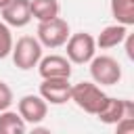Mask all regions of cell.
Segmentation results:
<instances>
[{"label": "cell", "mask_w": 134, "mask_h": 134, "mask_svg": "<svg viewBox=\"0 0 134 134\" xmlns=\"http://www.w3.org/2000/svg\"><path fill=\"white\" fill-rule=\"evenodd\" d=\"M69 100H73L82 111L96 115L100 111V107L105 105L107 94L94 82H77V84H71V98Z\"/></svg>", "instance_id": "cell-1"}, {"label": "cell", "mask_w": 134, "mask_h": 134, "mask_svg": "<svg viewBox=\"0 0 134 134\" xmlns=\"http://www.w3.org/2000/svg\"><path fill=\"white\" fill-rule=\"evenodd\" d=\"M10 54H13L15 67L27 71V69H34L40 63V59H42V44L34 36H21L17 40V44H13Z\"/></svg>", "instance_id": "cell-2"}, {"label": "cell", "mask_w": 134, "mask_h": 134, "mask_svg": "<svg viewBox=\"0 0 134 134\" xmlns=\"http://www.w3.org/2000/svg\"><path fill=\"white\" fill-rule=\"evenodd\" d=\"M90 75H92L94 84L115 86L121 80V65L117 63V59H113L109 54L92 57V61H90Z\"/></svg>", "instance_id": "cell-3"}, {"label": "cell", "mask_w": 134, "mask_h": 134, "mask_svg": "<svg viewBox=\"0 0 134 134\" xmlns=\"http://www.w3.org/2000/svg\"><path fill=\"white\" fill-rule=\"evenodd\" d=\"M69 23L61 17H54L50 21L38 23V42L46 48H59L69 38Z\"/></svg>", "instance_id": "cell-4"}, {"label": "cell", "mask_w": 134, "mask_h": 134, "mask_svg": "<svg viewBox=\"0 0 134 134\" xmlns=\"http://www.w3.org/2000/svg\"><path fill=\"white\" fill-rule=\"evenodd\" d=\"M65 44H67V59L69 63H75V65L90 63L96 52V42L88 31H77L69 36Z\"/></svg>", "instance_id": "cell-5"}, {"label": "cell", "mask_w": 134, "mask_h": 134, "mask_svg": "<svg viewBox=\"0 0 134 134\" xmlns=\"http://www.w3.org/2000/svg\"><path fill=\"white\" fill-rule=\"evenodd\" d=\"M17 113L25 124H40L48 113V103L40 94H25L17 103Z\"/></svg>", "instance_id": "cell-6"}, {"label": "cell", "mask_w": 134, "mask_h": 134, "mask_svg": "<svg viewBox=\"0 0 134 134\" xmlns=\"http://www.w3.org/2000/svg\"><path fill=\"white\" fill-rule=\"evenodd\" d=\"M40 96L50 105H63L71 98V84L69 77H50L42 80L40 84Z\"/></svg>", "instance_id": "cell-7"}, {"label": "cell", "mask_w": 134, "mask_h": 134, "mask_svg": "<svg viewBox=\"0 0 134 134\" xmlns=\"http://www.w3.org/2000/svg\"><path fill=\"white\" fill-rule=\"evenodd\" d=\"M96 117L103 124H117L124 117H134V105L126 98H111L107 96L105 105L100 107V111L96 113Z\"/></svg>", "instance_id": "cell-8"}, {"label": "cell", "mask_w": 134, "mask_h": 134, "mask_svg": "<svg viewBox=\"0 0 134 134\" xmlns=\"http://www.w3.org/2000/svg\"><path fill=\"white\" fill-rule=\"evenodd\" d=\"M36 67H38L42 80H50V77H71V63H69L67 57H61V54L42 57Z\"/></svg>", "instance_id": "cell-9"}, {"label": "cell", "mask_w": 134, "mask_h": 134, "mask_svg": "<svg viewBox=\"0 0 134 134\" xmlns=\"http://www.w3.org/2000/svg\"><path fill=\"white\" fill-rule=\"evenodd\" d=\"M2 19L6 25L13 27H25L31 21V10H29V0H8L2 8Z\"/></svg>", "instance_id": "cell-10"}, {"label": "cell", "mask_w": 134, "mask_h": 134, "mask_svg": "<svg viewBox=\"0 0 134 134\" xmlns=\"http://www.w3.org/2000/svg\"><path fill=\"white\" fill-rule=\"evenodd\" d=\"M126 36H128V27L115 23V25H107V27L98 34V38H94V42H96V46H98L100 50H109V48L119 46V44L126 40Z\"/></svg>", "instance_id": "cell-11"}, {"label": "cell", "mask_w": 134, "mask_h": 134, "mask_svg": "<svg viewBox=\"0 0 134 134\" xmlns=\"http://www.w3.org/2000/svg\"><path fill=\"white\" fill-rule=\"evenodd\" d=\"M29 10H31V17L38 19V23H42L59 17L61 4L59 0H29Z\"/></svg>", "instance_id": "cell-12"}, {"label": "cell", "mask_w": 134, "mask_h": 134, "mask_svg": "<svg viewBox=\"0 0 134 134\" xmlns=\"http://www.w3.org/2000/svg\"><path fill=\"white\" fill-rule=\"evenodd\" d=\"M0 134H27L23 117L17 111H0Z\"/></svg>", "instance_id": "cell-13"}, {"label": "cell", "mask_w": 134, "mask_h": 134, "mask_svg": "<svg viewBox=\"0 0 134 134\" xmlns=\"http://www.w3.org/2000/svg\"><path fill=\"white\" fill-rule=\"evenodd\" d=\"M111 15L119 25H134V0H111Z\"/></svg>", "instance_id": "cell-14"}, {"label": "cell", "mask_w": 134, "mask_h": 134, "mask_svg": "<svg viewBox=\"0 0 134 134\" xmlns=\"http://www.w3.org/2000/svg\"><path fill=\"white\" fill-rule=\"evenodd\" d=\"M13 44H15V42H13V36H10L8 25L0 21V59H4V57H8V54H10Z\"/></svg>", "instance_id": "cell-15"}, {"label": "cell", "mask_w": 134, "mask_h": 134, "mask_svg": "<svg viewBox=\"0 0 134 134\" xmlns=\"http://www.w3.org/2000/svg\"><path fill=\"white\" fill-rule=\"evenodd\" d=\"M13 105V90L6 82H0V111H6Z\"/></svg>", "instance_id": "cell-16"}, {"label": "cell", "mask_w": 134, "mask_h": 134, "mask_svg": "<svg viewBox=\"0 0 134 134\" xmlns=\"http://www.w3.org/2000/svg\"><path fill=\"white\" fill-rule=\"evenodd\" d=\"M115 134H134V117H124L115 124Z\"/></svg>", "instance_id": "cell-17"}, {"label": "cell", "mask_w": 134, "mask_h": 134, "mask_svg": "<svg viewBox=\"0 0 134 134\" xmlns=\"http://www.w3.org/2000/svg\"><path fill=\"white\" fill-rule=\"evenodd\" d=\"M124 42H126V54H128V59H134V36L128 34Z\"/></svg>", "instance_id": "cell-18"}, {"label": "cell", "mask_w": 134, "mask_h": 134, "mask_svg": "<svg viewBox=\"0 0 134 134\" xmlns=\"http://www.w3.org/2000/svg\"><path fill=\"white\" fill-rule=\"evenodd\" d=\"M27 134H52L48 128H44V126H36L31 132H27Z\"/></svg>", "instance_id": "cell-19"}, {"label": "cell", "mask_w": 134, "mask_h": 134, "mask_svg": "<svg viewBox=\"0 0 134 134\" xmlns=\"http://www.w3.org/2000/svg\"><path fill=\"white\" fill-rule=\"evenodd\" d=\"M6 2H8V0H0V8H2V6L6 4Z\"/></svg>", "instance_id": "cell-20"}]
</instances>
